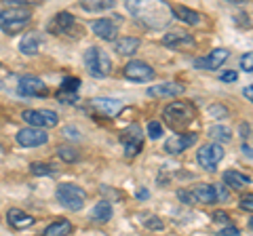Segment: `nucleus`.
Returning a JSON list of instances; mask_svg holds the SVG:
<instances>
[{"label": "nucleus", "mask_w": 253, "mask_h": 236, "mask_svg": "<svg viewBox=\"0 0 253 236\" xmlns=\"http://www.w3.org/2000/svg\"><path fill=\"white\" fill-rule=\"evenodd\" d=\"M148 196H150V192H148V190H137V198H139V200H146Z\"/></svg>", "instance_id": "44"}, {"label": "nucleus", "mask_w": 253, "mask_h": 236, "mask_svg": "<svg viewBox=\"0 0 253 236\" xmlns=\"http://www.w3.org/2000/svg\"><path fill=\"white\" fill-rule=\"evenodd\" d=\"M72 30H74V15L68 13V11L57 13L49 23V32L57 34V36L59 34H72Z\"/></svg>", "instance_id": "15"}, {"label": "nucleus", "mask_w": 253, "mask_h": 236, "mask_svg": "<svg viewBox=\"0 0 253 236\" xmlns=\"http://www.w3.org/2000/svg\"><path fill=\"white\" fill-rule=\"evenodd\" d=\"M139 38H133V36H123L118 38L114 42V51L118 55H126V57H131V55H135L137 49H139Z\"/></svg>", "instance_id": "21"}, {"label": "nucleus", "mask_w": 253, "mask_h": 236, "mask_svg": "<svg viewBox=\"0 0 253 236\" xmlns=\"http://www.w3.org/2000/svg\"><path fill=\"white\" fill-rule=\"evenodd\" d=\"M163 124L158 122V120H150L148 122V135H150V139H161L163 137Z\"/></svg>", "instance_id": "32"}, {"label": "nucleus", "mask_w": 253, "mask_h": 236, "mask_svg": "<svg viewBox=\"0 0 253 236\" xmlns=\"http://www.w3.org/2000/svg\"><path fill=\"white\" fill-rule=\"evenodd\" d=\"M209 114H211L213 118H226V116H228V110L221 108L219 104H211V106H209Z\"/></svg>", "instance_id": "34"}, {"label": "nucleus", "mask_w": 253, "mask_h": 236, "mask_svg": "<svg viewBox=\"0 0 253 236\" xmlns=\"http://www.w3.org/2000/svg\"><path fill=\"white\" fill-rule=\"evenodd\" d=\"M17 93L23 97H42L46 95V84L36 76H21L17 82Z\"/></svg>", "instance_id": "12"}, {"label": "nucleus", "mask_w": 253, "mask_h": 236, "mask_svg": "<svg viewBox=\"0 0 253 236\" xmlns=\"http://www.w3.org/2000/svg\"><path fill=\"white\" fill-rule=\"evenodd\" d=\"M118 23H121V17H101L95 19L91 23V30L95 36H99L101 40H116L118 36Z\"/></svg>", "instance_id": "10"}, {"label": "nucleus", "mask_w": 253, "mask_h": 236, "mask_svg": "<svg viewBox=\"0 0 253 236\" xmlns=\"http://www.w3.org/2000/svg\"><path fill=\"white\" fill-rule=\"evenodd\" d=\"M186 91V86L184 84H179V82H161V84H156V86H150L148 89V95L150 97H177L181 95V93Z\"/></svg>", "instance_id": "16"}, {"label": "nucleus", "mask_w": 253, "mask_h": 236, "mask_svg": "<svg viewBox=\"0 0 253 236\" xmlns=\"http://www.w3.org/2000/svg\"><path fill=\"white\" fill-rule=\"evenodd\" d=\"M243 95H245V99H249L251 104H253V84L245 86V89H243Z\"/></svg>", "instance_id": "43"}, {"label": "nucleus", "mask_w": 253, "mask_h": 236, "mask_svg": "<svg viewBox=\"0 0 253 236\" xmlns=\"http://www.w3.org/2000/svg\"><path fill=\"white\" fill-rule=\"evenodd\" d=\"M59 89H61V91H70V93H78V89H81V78H76V76H66Z\"/></svg>", "instance_id": "30"}, {"label": "nucleus", "mask_w": 253, "mask_h": 236, "mask_svg": "<svg viewBox=\"0 0 253 236\" xmlns=\"http://www.w3.org/2000/svg\"><path fill=\"white\" fill-rule=\"evenodd\" d=\"M221 236H239V228H234V226H226L224 230H221Z\"/></svg>", "instance_id": "42"}, {"label": "nucleus", "mask_w": 253, "mask_h": 236, "mask_svg": "<svg viewBox=\"0 0 253 236\" xmlns=\"http://www.w3.org/2000/svg\"><path fill=\"white\" fill-rule=\"evenodd\" d=\"M112 215H114V209H112V202H110V200L97 202V204L93 207V211H91V219H93V222H97V224L110 222V219H112Z\"/></svg>", "instance_id": "22"}, {"label": "nucleus", "mask_w": 253, "mask_h": 236, "mask_svg": "<svg viewBox=\"0 0 253 236\" xmlns=\"http://www.w3.org/2000/svg\"><path fill=\"white\" fill-rule=\"evenodd\" d=\"M101 194H104V196H110V198H114V200H118V198H121V194H118V192H114L112 188H110V190H108V186H101Z\"/></svg>", "instance_id": "41"}, {"label": "nucleus", "mask_w": 253, "mask_h": 236, "mask_svg": "<svg viewBox=\"0 0 253 236\" xmlns=\"http://www.w3.org/2000/svg\"><path fill=\"white\" fill-rule=\"evenodd\" d=\"M171 13L175 15L177 19H181L184 23H188V26H196V23H201V13H196L194 9H188V6H171Z\"/></svg>", "instance_id": "24"}, {"label": "nucleus", "mask_w": 253, "mask_h": 236, "mask_svg": "<svg viewBox=\"0 0 253 236\" xmlns=\"http://www.w3.org/2000/svg\"><path fill=\"white\" fill-rule=\"evenodd\" d=\"M163 118L167 120L171 129H186L190 127V122L196 118V106L192 101H173L163 110Z\"/></svg>", "instance_id": "2"}, {"label": "nucleus", "mask_w": 253, "mask_h": 236, "mask_svg": "<svg viewBox=\"0 0 253 236\" xmlns=\"http://www.w3.org/2000/svg\"><path fill=\"white\" fill-rule=\"evenodd\" d=\"M84 66L93 78H106L112 72V59L99 46H89L84 53Z\"/></svg>", "instance_id": "3"}, {"label": "nucleus", "mask_w": 253, "mask_h": 236, "mask_svg": "<svg viewBox=\"0 0 253 236\" xmlns=\"http://www.w3.org/2000/svg\"><path fill=\"white\" fill-rule=\"evenodd\" d=\"M224 184L228 188H236V190H239V188H245V186L251 184V177L245 175V173H241V171L228 169V171H224Z\"/></svg>", "instance_id": "23"}, {"label": "nucleus", "mask_w": 253, "mask_h": 236, "mask_svg": "<svg viewBox=\"0 0 253 236\" xmlns=\"http://www.w3.org/2000/svg\"><path fill=\"white\" fill-rule=\"evenodd\" d=\"M249 228H251V230H253V217L249 219Z\"/></svg>", "instance_id": "46"}, {"label": "nucleus", "mask_w": 253, "mask_h": 236, "mask_svg": "<svg viewBox=\"0 0 253 236\" xmlns=\"http://www.w3.org/2000/svg\"><path fill=\"white\" fill-rule=\"evenodd\" d=\"M57 156L63 162H76L78 160V152L74 150V148H70V146H59L57 148Z\"/></svg>", "instance_id": "29"}, {"label": "nucleus", "mask_w": 253, "mask_h": 236, "mask_svg": "<svg viewBox=\"0 0 253 236\" xmlns=\"http://www.w3.org/2000/svg\"><path fill=\"white\" fill-rule=\"evenodd\" d=\"M228 53L226 49H221V46H217V49H213L207 57H199V59H194V68H199V70H217L224 66V61L228 59Z\"/></svg>", "instance_id": "14"}, {"label": "nucleus", "mask_w": 253, "mask_h": 236, "mask_svg": "<svg viewBox=\"0 0 253 236\" xmlns=\"http://www.w3.org/2000/svg\"><path fill=\"white\" fill-rule=\"evenodd\" d=\"M241 68L245 70V72H253V51H249V53H245L243 57H241Z\"/></svg>", "instance_id": "33"}, {"label": "nucleus", "mask_w": 253, "mask_h": 236, "mask_svg": "<svg viewBox=\"0 0 253 236\" xmlns=\"http://www.w3.org/2000/svg\"><path fill=\"white\" fill-rule=\"evenodd\" d=\"M121 141L125 146V154L129 156V158H133V156H137L141 152V148H144V133H141L139 127H129L123 135H121Z\"/></svg>", "instance_id": "8"}, {"label": "nucleus", "mask_w": 253, "mask_h": 236, "mask_svg": "<svg viewBox=\"0 0 253 236\" xmlns=\"http://www.w3.org/2000/svg\"><path fill=\"white\" fill-rule=\"evenodd\" d=\"M89 108L93 112H97L106 118H114L121 114L123 110V101L121 99H112V97H95L89 101Z\"/></svg>", "instance_id": "11"}, {"label": "nucleus", "mask_w": 253, "mask_h": 236, "mask_svg": "<svg viewBox=\"0 0 253 236\" xmlns=\"http://www.w3.org/2000/svg\"><path fill=\"white\" fill-rule=\"evenodd\" d=\"M55 196H57L59 204H63V207L70 209V211H81L84 207V200H86V192L74 184H59Z\"/></svg>", "instance_id": "4"}, {"label": "nucleus", "mask_w": 253, "mask_h": 236, "mask_svg": "<svg viewBox=\"0 0 253 236\" xmlns=\"http://www.w3.org/2000/svg\"><path fill=\"white\" fill-rule=\"evenodd\" d=\"M241 209L253 213V194H245L243 196V198H241Z\"/></svg>", "instance_id": "36"}, {"label": "nucleus", "mask_w": 253, "mask_h": 236, "mask_svg": "<svg viewBox=\"0 0 253 236\" xmlns=\"http://www.w3.org/2000/svg\"><path fill=\"white\" fill-rule=\"evenodd\" d=\"M6 222H9L13 228H17V230H23V228H30L34 224V217L28 215L26 211H21V209H9Z\"/></svg>", "instance_id": "20"}, {"label": "nucleus", "mask_w": 253, "mask_h": 236, "mask_svg": "<svg viewBox=\"0 0 253 236\" xmlns=\"http://www.w3.org/2000/svg\"><path fill=\"white\" fill-rule=\"evenodd\" d=\"M196 137L194 133H184V135H179V133H175L173 137H169L167 141H165V152L167 154H181V152H186L188 148H192L196 144Z\"/></svg>", "instance_id": "13"}, {"label": "nucleus", "mask_w": 253, "mask_h": 236, "mask_svg": "<svg viewBox=\"0 0 253 236\" xmlns=\"http://www.w3.org/2000/svg\"><path fill=\"white\" fill-rule=\"evenodd\" d=\"M32 21V13L23 6L21 0H11V6L0 11V30L9 36L23 32Z\"/></svg>", "instance_id": "1"}, {"label": "nucleus", "mask_w": 253, "mask_h": 236, "mask_svg": "<svg viewBox=\"0 0 253 236\" xmlns=\"http://www.w3.org/2000/svg\"><path fill=\"white\" fill-rule=\"evenodd\" d=\"M72 230H74L72 222H68L66 217H59V219H55V222H51L44 228L42 236H70Z\"/></svg>", "instance_id": "18"}, {"label": "nucleus", "mask_w": 253, "mask_h": 236, "mask_svg": "<svg viewBox=\"0 0 253 236\" xmlns=\"http://www.w3.org/2000/svg\"><path fill=\"white\" fill-rule=\"evenodd\" d=\"M17 144L23 146V148H38V146H44L46 141H49V133L44 129H34V127H26L17 131Z\"/></svg>", "instance_id": "9"}, {"label": "nucleus", "mask_w": 253, "mask_h": 236, "mask_svg": "<svg viewBox=\"0 0 253 236\" xmlns=\"http://www.w3.org/2000/svg\"><path fill=\"white\" fill-rule=\"evenodd\" d=\"M190 192H192L194 202H199V204H213L217 200L215 186L213 184H199V186H194Z\"/></svg>", "instance_id": "17"}, {"label": "nucleus", "mask_w": 253, "mask_h": 236, "mask_svg": "<svg viewBox=\"0 0 253 236\" xmlns=\"http://www.w3.org/2000/svg\"><path fill=\"white\" fill-rule=\"evenodd\" d=\"M57 101H61V104H70V106H74L78 104V93H70V91H57Z\"/></svg>", "instance_id": "31"}, {"label": "nucleus", "mask_w": 253, "mask_h": 236, "mask_svg": "<svg viewBox=\"0 0 253 236\" xmlns=\"http://www.w3.org/2000/svg\"><path fill=\"white\" fill-rule=\"evenodd\" d=\"M38 49H41V38H38L36 32H30L21 38V42H19V51L23 55H36Z\"/></svg>", "instance_id": "25"}, {"label": "nucleus", "mask_w": 253, "mask_h": 236, "mask_svg": "<svg viewBox=\"0 0 253 236\" xmlns=\"http://www.w3.org/2000/svg\"><path fill=\"white\" fill-rule=\"evenodd\" d=\"M144 226L150 228V230H163V228H165V224L158 217H150L148 222H144Z\"/></svg>", "instance_id": "37"}, {"label": "nucleus", "mask_w": 253, "mask_h": 236, "mask_svg": "<svg viewBox=\"0 0 253 236\" xmlns=\"http://www.w3.org/2000/svg\"><path fill=\"white\" fill-rule=\"evenodd\" d=\"M123 74L126 80H131V82H150V80H154V68L146 64V61H137V59H133L129 61L125 68H123Z\"/></svg>", "instance_id": "7"}, {"label": "nucleus", "mask_w": 253, "mask_h": 236, "mask_svg": "<svg viewBox=\"0 0 253 236\" xmlns=\"http://www.w3.org/2000/svg\"><path fill=\"white\" fill-rule=\"evenodd\" d=\"M241 133H243V137L249 133V127H247V124H241Z\"/></svg>", "instance_id": "45"}, {"label": "nucleus", "mask_w": 253, "mask_h": 236, "mask_svg": "<svg viewBox=\"0 0 253 236\" xmlns=\"http://www.w3.org/2000/svg\"><path fill=\"white\" fill-rule=\"evenodd\" d=\"M209 137H211V144H228L232 139V131L224 127V124H215V127L209 129Z\"/></svg>", "instance_id": "26"}, {"label": "nucleus", "mask_w": 253, "mask_h": 236, "mask_svg": "<svg viewBox=\"0 0 253 236\" xmlns=\"http://www.w3.org/2000/svg\"><path fill=\"white\" fill-rule=\"evenodd\" d=\"M236 78H239V74L232 72V70H228V72H224V74L219 76V80H221V82H234Z\"/></svg>", "instance_id": "39"}, {"label": "nucleus", "mask_w": 253, "mask_h": 236, "mask_svg": "<svg viewBox=\"0 0 253 236\" xmlns=\"http://www.w3.org/2000/svg\"><path fill=\"white\" fill-rule=\"evenodd\" d=\"M213 222L224 224V226H230V215H228L226 211H213Z\"/></svg>", "instance_id": "35"}, {"label": "nucleus", "mask_w": 253, "mask_h": 236, "mask_svg": "<svg viewBox=\"0 0 253 236\" xmlns=\"http://www.w3.org/2000/svg\"><path fill=\"white\" fill-rule=\"evenodd\" d=\"M177 198L184 202V204H194V198H192V192L188 190H177Z\"/></svg>", "instance_id": "38"}, {"label": "nucleus", "mask_w": 253, "mask_h": 236, "mask_svg": "<svg viewBox=\"0 0 253 236\" xmlns=\"http://www.w3.org/2000/svg\"><path fill=\"white\" fill-rule=\"evenodd\" d=\"M215 196H217V200H228L230 198V194L226 192L224 186H215Z\"/></svg>", "instance_id": "40"}, {"label": "nucleus", "mask_w": 253, "mask_h": 236, "mask_svg": "<svg viewBox=\"0 0 253 236\" xmlns=\"http://www.w3.org/2000/svg\"><path fill=\"white\" fill-rule=\"evenodd\" d=\"M81 6H83L84 11L99 13V11H112L114 9V2H112V0H97V2H89V0H84Z\"/></svg>", "instance_id": "27"}, {"label": "nucleus", "mask_w": 253, "mask_h": 236, "mask_svg": "<svg viewBox=\"0 0 253 236\" xmlns=\"http://www.w3.org/2000/svg\"><path fill=\"white\" fill-rule=\"evenodd\" d=\"M21 118L34 129H51L59 122V118L53 110H26Z\"/></svg>", "instance_id": "6"}, {"label": "nucleus", "mask_w": 253, "mask_h": 236, "mask_svg": "<svg viewBox=\"0 0 253 236\" xmlns=\"http://www.w3.org/2000/svg\"><path fill=\"white\" fill-rule=\"evenodd\" d=\"M30 171L34 173V175H55V167L49 162H32Z\"/></svg>", "instance_id": "28"}, {"label": "nucleus", "mask_w": 253, "mask_h": 236, "mask_svg": "<svg viewBox=\"0 0 253 236\" xmlns=\"http://www.w3.org/2000/svg\"><path fill=\"white\" fill-rule=\"evenodd\" d=\"M163 44L165 46H194V36H190L188 32H169L163 36Z\"/></svg>", "instance_id": "19"}, {"label": "nucleus", "mask_w": 253, "mask_h": 236, "mask_svg": "<svg viewBox=\"0 0 253 236\" xmlns=\"http://www.w3.org/2000/svg\"><path fill=\"white\" fill-rule=\"evenodd\" d=\"M224 148H221L219 144H203L199 148V152H196V160H199V164L205 169V171H215L217 164L221 162V158H224Z\"/></svg>", "instance_id": "5"}]
</instances>
